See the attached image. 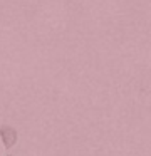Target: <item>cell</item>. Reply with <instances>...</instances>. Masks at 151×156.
Returning a JSON list of instances; mask_svg holds the SVG:
<instances>
[{
  "mask_svg": "<svg viewBox=\"0 0 151 156\" xmlns=\"http://www.w3.org/2000/svg\"><path fill=\"white\" fill-rule=\"evenodd\" d=\"M9 156H10V154H9Z\"/></svg>",
  "mask_w": 151,
  "mask_h": 156,
  "instance_id": "2",
  "label": "cell"
},
{
  "mask_svg": "<svg viewBox=\"0 0 151 156\" xmlns=\"http://www.w3.org/2000/svg\"><path fill=\"white\" fill-rule=\"evenodd\" d=\"M0 138H2V143L5 146V149H10L13 144L17 143V138H19V133H17L15 128L12 126H0Z\"/></svg>",
  "mask_w": 151,
  "mask_h": 156,
  "instance_id": "1",
  "label": "cell"
}]
</instances>
